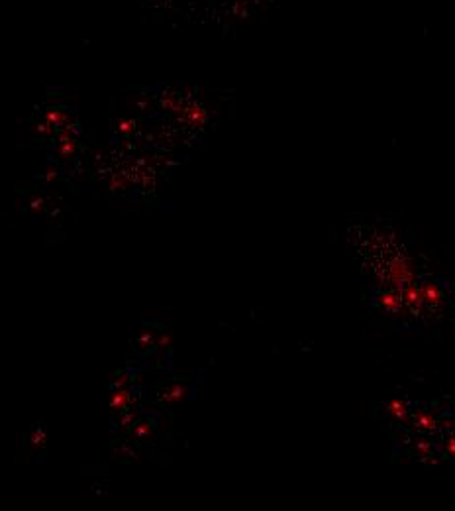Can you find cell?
<instances>
[{
	"instance_id": "cell-1",
	"label": "cell",
	"mask_w": 455,
	"mask_h": 511,
	"mask_svg": "<svg viewBox=\"0 0 455 511\" xmlns=\"http://www.w3.org/2000/svg\"><path fill=\"white\" fill-rule=\"evenodd\" d=\"M379 303H381V307H383L385 311H389V313H394V311H398V307H400V299H398V295H394V293H385Z\"/></svg>"
},
{
	"instance_id": "cell-2",
	"label": "cell",
	"mask_w": 455,
	"mask_h": 511,
	"mask_svg": "<svg viewBox=\"0 0 455 511\" xmlns=\"http://www.w3.org/2000/svg\"><path fill=\"white\" fill-rule=\"evenodd\" d=\"M420 295H422V301H426V303H430V305H435V303L441 301V293L437 291L435 285H428Z\"/></svg>"
},
{
	"instance_id": "cell-3",
	"label": "cell",
	"mask_w": 455,
	"mask_h": 511,
	"mask_svg": "<svg viewBox=\"0 0 455 511\" xmlns=\"http://www.w3.org/2000/svg\"><path fill=\"white\" fill-rule=\"evenodd\" d=\"M392 413H394L396 417H404V407H402L400 403H392Z\"/></svg>"
}]
</instances>
